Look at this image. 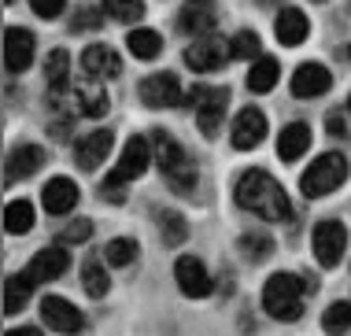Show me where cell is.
Segmentation results:
<instances>
[{
    "mask_svg": "<svg viewBox=\"0 0 351 336\" xmlns=\"http://www.w3.org/2000/svg\"><path fill=\"white\" fill-rule=\"evenodd\" d=\"M63 8H67V0H30V12L37 19H56L63 15Z\"/></svg>",
    "mask_w": 351,
    "mask_h": 336,
    "instance_id": "obj_38",
    "label": "cell"
},
{
    "mask_svg": "<svg viewBox=\"0 0 351 336\" xmlns=\"http://www.w3.org/2000/svg\"><path fill=\"white\" fill-rule=\"evenodd\" d=\"M182 56H185V67H189V71L211 74V71H222V67L230 63L233 45L226 41V37H218V34H207V37H196V41L189 45Z\"/></svg>",
    "mask_w": 351,
    "mask_h": 336,
    "instance_id": "obj_7",
    "label": "cell"
},
{
    "mask_svg": "<svg viewBox=\"0 0 351 336\" xmlns=\"http://www.w3.org/2000/svg\"><path fill=\"white\" fill-rule=\"evenodd\" d=\"M218 23V4L215 0H185L182 15H178V30L193 34V37H207Z\"/></svg>",
    "mask_w": 351,
    "mask_h": 336,
    "instance_id": "obj_15",
    "label": "cell"
},
{
    "mask_svg": "<svg viewBox=\"0 0 351 336\" xmlns=\"http://www.w3.org/2000/svg\"><path fill=\"white\" fill-rule=\"evenodd\" d=\"M41 318L52 333H63V336H74V333L85 329V318L78 314V307H74L71 300H63V296H45L41 300Z\"/></svg>",
    "mask_w": 351,
    "mask_h": 336,
    "instance_id": "obj_11",
    "label": "cell"
},
{
    "mask_svg": "<svg viewBox=\"0 0 351 336\" xmlns=\"http://www.w3.org/2000/svg\"><path fill=\"white\" fill-rule=\"evenodd\" d=\"M274 252V240L267 233H244L241 237V255L252 259V263H263V259H270Z\"/></svg>",
    "mask_w": 351,
    "mask_h": 336,
    "instance_id": "obj_34",
    "label": "cell"
},
{
    "mask_svg": "<svg viewBox=\"0 0 351 336\" xmlns=\"http://www.w3.org/2000/svg\"><path fill=\"white\" fill-rule=\"evenodd\" d=\"M67 74H71V56L67 48H52L45 60V78H49V93H67Z\"/></svg>",
    "mask_w": 351,
    "mask_h": 336,
    "instance_id": "obj_25",
    "label": "cell"
},
{
    "mask_svg": "<svg viewBox=\"0 0 351 336\" xmlns=\"http://www.w3.org/2000/svg\"><path fill=\"white\" fill-rule=\"evenodd\" d=\"M82 288L93 296V300H104V296H108L111 277H108V270H104L100 259H85L82 263Z\"/></svg>",
    "mask_w": 351,
    "mask_h": 336,
    "instance_id": "obj_28",
    "label": "cell"
},
{
    "mask_svg": "<svg viewBox=\"0 0 351 336\" xmlns=\"http://www.w3.org/2000/svg\"><path fill=\"white\" fill-rule=\"evenodd\" d=\"M30 292H34V285H30V277L26 274H12L4 281V314L12 318V314H19L26 303H30Z\"/></svg>",
    "mask_w": 351,
    "mask_h": 336,
    "instance_id": "obj_26",
    "label": "cell"
},
{
    "mask_svg": "<svg viewBox=\"0 0 351 336\" xmlns=\"http://www.w3.org/2000/svg\"><path fill=\"white\" fill-rule=\"evenodd\" d=\"M174 281H178V288H182L189 300H204V296H211V274H207V266L196 255L178 259L174 263Z\"/></svg>",
    "mask_w": 351,
    "mask_h": 336,
    "instance_id": "obj_13",
    "label": "cell"
},
{
    "mask_svg": "<svg viewBox=\"0 0 351 336\" xmlns=\"http://www.w3.org/2000/svg\"><path fill=\"white\" fill-rule=\"evenodd\" d=\"M237 204L252 215L267 218V222H285L292 218V204H289V192L278 185V178L267 174V170H244L241 181L233 189Z\"/></svg>",
    "mask_w": 351,
    "mask_h": 336,
    "instance_id": "obj_1",
    "label": "cell"
},
{
    "mask_svg": "<svg viewBox=\"0 0 351 336\" xmlns=\"http://www.w3.org/2000/svg\"><path fill=\"white\" fill-rule=\"evenodd\" d=\"M141 104H145V108H156V111L185 104V93H182L178 74L159 71V74H152V78H145V82H141Z\"/></svg>",
    "mask_w": 351,
    "mask_h": 336,
    "instance_id": "obj_9",
    "label": "cell"
},
{
    "mask_svg": "<svg viewBox=\"0 0 351 336\" xmlns=\"http://www.w3.org/2000/svg\"><path fill=\"white\" fill-rule=\"evenodd\" d=\"M82 74L85 78H119L122 74V60L111 45H89L82 48Z\"/></svg>",
    "mask_w": 351,
    "mask_h": 336,
    "instance_id": "obj_16",
    "label": "cell"
},
{
    "mask_svg": "<svg viewBox=\"0 0 351 336\" xmlns=\"http://www.w3.org/2000/svg\"><path fill=\"white\" fill-rule=\"evenodd\" d=\"M41 200H45V211L60 218V215H71L82 196H78V185H74L71 178H52V181H45Z\"/></svg>",
    "mask_w": 351,
    "mask_h": 336,
    "instance_id": "obj_18",
    "label": "cell"
},
{
    "mask_svg": "<svg viewBox=\"0 0 351 336\" xmlns=\"http://www.w3.org/2000/svg\"><path fill=\"white\" fill-rule=\"evenodd\" d=\"M329 85H333V74L322 63H300L296 71H292V93H296L300 100H315V96L329 93Z\"/></svg>",
    "mask_w": 351,
    "mask_h": 336,
    "instance_id": "obj_17",
    "label": "cell"
},
{
    "mask_svg": "<svg viewBox=\"0 0 351 336\" xmlns=\"http://www.w3.org/2000/svg\"><path fill=\"white\" fill-rule=\"evenodd\" d=\"M45 159H49V152H45L41 144H19V148L8 152V163H4L8 181H19V178L37 174V170L45 167Z\"/></svg>",
    "mask_w": 351,
    "mask_h": 336,
    "instance_id": "obj_19",
    "label": "cell"
},
{
    "mask_svg": "<svg viewBox=\"0 0 351 336\" xmlns=\"http://www.w3.org/2000/svg\"><path fill=\"white\" fill-rule=\"evenodd\" d=\"M126 45H130V52H134L137 60H156V56L163 52V37H159L156 30H148V26L130 30L126 34Z\"/></svg>",
    "mask_w": 351,
    "mask_h": 336,
    "instance_id": "obj_29",
    "label": "cell"
},
{
    "mask_svg": "<svg viewBox=\"0 0 351 336\" xmlns=\"http://www.w3.org/2000/svg\"><path fill=\"white\" fill-rule=\"evenodd\" d=\"M326 130L333 133L337 141H348V126H344V115H340V111H329V119H326Z\"/></svg>",
    "mask_w": 351,
    "mask_h": 336,
    "instance_id": "obj_39",
    "label": "cell"
},
{
    "mask_svg": "<svg viewBox=\"0 0 351 336\" xmlns=\"http://www.w3.org/2000/svg\"><path fill=\"white\" fill-rule=\"evenodd\" d=\"M104 26V12L100 8H78V12H74V23H71V30L74 34H93V30H100Z\"/></svg>",
    "mask_w": 351,
    "mask_h": 336,
    "instance_id": "obj_37",
    "label": "cell"
},
{
    "mask_svg": "<svg viewBox=\"0 0 351 336\" xmlns=\"http://www.w3.org/2000/svg\"><path fill=\"white\" fill-rule=\"evenodd\" d=\"M89 237H93V222H89V218H74V222H67V226L60 229V248L85 244Z\"/></svg>",
    "mask_w": 351,
    "mask_h": 336,
    "instance_id": "obj_36",
    "label": "cell"
},
{
    "mask_svg": "<svg viewBox=\"0 0 351 336\" xmlns=\"http://www.w3.org/2000/svg\"><path fill=\"white\" fill-rule=\"evenodd\" d=\"M34 204L30 200H12V204L4 207V229L12 237H23V233H30L34 229Z\"/></svg>",
    "mask_w": 351,
    "mask_h": 336,
    "instance_id": "obj_27",
    "label": "cell"
},
{
    "mask_svg": "<svg viewBox=\"0 0 351 336\" xmlns=\"http://www.w3.org/2000/svg\"><path fill=\"white\" fill-rule=\"evenodd\" d=\"M4 4H15V0H4Z\"/></svg>",
    "mask_w": 351,
    "mask_h": 336,
    "instance_id": "obj_42",
    "label": "cell"
},
{
    "mask_svg": "<svg viewBox=\"0 0 351 336\" xmlns=\"http://www.w3.org/2000/svg\"><path fill=\"white\" fill-rule=\"evenodd\" d=\"M259 4H281V0H259Z\"/></svg>",
    "mask_w": 351,
    "mask_h": 336,
    "instance_id": "obj_41",
    "label": "cell"
},
{
    "mask_svg": "<svg viewBox=\"0 0 351 336\" xmlns=\"http://www.w3.org/2000/svg\"><path fill=\"white\" fill-rule=\"evenodd\" d=\"M322 325H326L329 336H344V333L351 329V303H348V300L333 303L326 314H322Z\"/></svg>",
    "mask_w": 351,
    "mask_h": 336,
    "instance_id": "obj_32",
    "label": "cell"
},
{
    "mask_svg": "<svg viewBox=\"0 0 351 336\" xmlns=\"http://www.w3.org/2000/svg\"><path fill=\"white\" fill-rule=\"evenodd\" d=\"M307 148H311V126L307 122H289V126L278 133V159L281 163H296Z\"/></svg>",
    "mask_w": 351,
    "mask_h": 336,
    "instance_id": "obj_22",
    "label": "cell"
},
{
    "mask_svg": "<svg viewBox=\"0 0 351 336\" xmlns=\"http://www.w3.org/2000/svg\"><path fill=\"white\" fill-rule=\"evenodd\" d=\"M34 52H37V37L30 30H23V26H8L4 30V67H8V74L30 71Z\"/></svg>",
    "mask_w": 351,
    "mask_h": 336,
    "instance_id": "obj_10",
    "label": "cell"
},
{
    "mask_svg": "<svg viewBox=\"0 0 351 336\" xmlns=\"http://www.w3.org/2000/svg\"><path fill=\"white\" fill-rule=\"evenodd\" d=\"M156 222H159V237H163V244H167V248H178V244H185V237H189V226H185V218L178 215V211L163 207V211L156 215Z\"/></svg>",
    "mask_w": 351,
    "mask_h": 336,
    "instance_id": "obj_30",
    "label": "cell"
},
{
    "mask_svg": "<svg viewBox=\"0 0 351 336\" xmlns=\"http://www.w3.org/2000/svg\"><path fill=\"white\" fill-rule=\"evenodd\" d=\"M233 56L237 60H259V52H263V41H259V34H252V30H241V34H233Z\"/></svg>",
    "mask_w": 351,
    "mask_h": 336,
    "instance_id": "obj_35",
    "label": "cell"
},
{
    "mask_svg": "<svg viewBox=\"0 0 351 336\" xmlns=\"http://www.w3.org/2000/svg\"><path fill=\"white\" fill-rule=\"evenodd\" d=\"M348 111H351V100H348Z\"/></svg>",
    "mask_w": 351,
    "mask_h": 336,
    "instance_id": "obj_43",
    "label": "cell"
},
{
    "mask_svg": "<svg viewBox=\"0 0 351 336\" xmlns=\"http://www.w3.org/2000/svg\"><path fill=\"white\" fill-rule=\"evenodd\" d=\"M74 115H89V119H100L108 115V93H104L100 82H82L74 89Z\"/></svg>",
    "mask_w": 351,
    "mask_h": 336,
    "instance_id": "obj_23",
    "label": "cell"
},
{
    "mask_svg": "<svg viewBox=\"0 0 351 336\" xmlns=\"http://www.w3.org/2000/svg\"><path fill=\"white\" fill-rule=\"evenodd\" d=\"M267 115H263L259 108H244V111H237V119H233V130H230V137H233V148L237 152H252V148H259L263 137H267Z\"/></svg>",
    "mask_w": 351,
    "mask_h": 336,
    "instance_id": "obj_12",
    "label": "cell"
},
{
    "mask_svg": "<svg viewBox=\"0 0 351 336\" xmlns=\"http://www.w3.org/2000/svg\"><path fill=\"white\" fill-rule=\"evenodd\" d=\"M344 181H348V156H344V152H326V156H318L307 170H303L300 192L307 200H318V196L337 192Z\"/></svg>",
    "mask_w": 351,
    "mask_h": 336,
    "instance_id": "obj_5",
    "label": "cell"
},
{
    "mask_svg": "<svg viewBox=\"0 0 351 336\" xmlns=\"http://www.w3.org/2000/svg\"><path fill=\"white\" fill-rule=\"evenodd\" d=\"M185 104L196 111V126L204 137H218L226 122V108H230V89H215V85H196L193 93H185Z\"/></svg>",
    "mask_w": 351,
    "mask_h": 336,
    "instance_id": "obj_6",
    "label": "cell"
},
{
    "mask_svg": "<svg viewBox=\"0 0 351 336\" xmlns=\"http://www.w3.org/2000/svg\"><path fill=\"white\" fill-rule=\"evenodd\" d=\"M148 141H152V159H156V167L167 174L170 185H174L178 192H193L196 174H193V167H189L185 148L178 144V137H170L167 130H152Z\"/></svg>",
    "mask_w": 351,
    "mask_h": 336,
    "instance_id": "obj_4",
    "label": "cell"
},
{
    "mask_svg": "<svg viewBox=\"0 0 351 336\" xmlns=\"http://www.w3.org/2000/svg\"><path fill=\"white\" fill-rule=\"evenodd\" d=\"M278 78H281V63L274 60V56H259L248 71V89L252 93H270L274 85H278Z\"/></svg>",
    "mask_w": 351,
    "mask_h": 336,
    "instance_id": "obj_24",
    "label": "cell"
},
{
    "mask_svg": "<svg viewBox=\"0 0 351 336\" xmlns=\"http://www.w3.org/2000/svg\"><path fill=\"white\" fill-rule=\"evenodd\" d=\"M303 307H307V285H303V277L289 274V270L267 277V285H263V311L270 318L296 322L303 314Z\"/></svg>",
    "mask_w": 351,
    "mask_h": 336,
    "instance_id": "obj_2",
    "label": "cell"
},
{
    "mask_svg": "<svg viewBox=\"0 0 351 336\" xmlns=\"http://www.w3.org/2000/svg\"><path fill=\"white\" fill-rule=\"evenodd\" d=\"M104 259H108L111 266H130V263L137 259V240H130V237L108 240V248H104Z\"/></svg>",
    "mask_w": 351,
    "mask_h": 336,
    "instance_id": "obj_33",
    "label": "cell"
},
{
    "mask_svg": "<svg viewBox=\"0 0 351 336\" xmlns=\"http://www.w3.org/2000/svg\"><path fill=\"white\" fill-rule=\"evenodd\" d=\"M111 130H93L89 137H82L74 144V163H78V170H97L104 159H108L111 152Z\"/></svg>",
    "mask_w": 351,
    "mask_h": 336,
    "instance_id": "obj_20",
    "label": "cell"
},
{
    "mask_svg": "<svg viewBox=\"0 0 351 336\" xmlns=\"http://www.w3.org/2000/svg\"><path fill=\"white\" fill-rule=\"evenodd\" d=\"M274 34H278L281 45L296 48V45L307 41L311 23H307V15H303L300 8H281V12H278V23H274Z\"/></svg>",
    "mask_w": 351,
    "mask_h": 336,
    "instance_id": "obj_21",
    "label": "cell"
},
{
    "mask_svg": "<svg viewBox=\"0 0 351 336\" xmlns=\"http://www.w3.org/2000/svg\"><path fill=\"white\" fill-rule=\"evenodd\" d=\"M148 163H152V141H148V137H141V133H134V137L126 141V148H122V156H119V163H115V170H111V174L104 178L100 192H104V196H111V204H122V200H126L122 185L137 181V178L148 170Z\"/></svg>",
    "mask_w": 351,
    "mask_h": 336,
    "instance_id": "obj_3",
    "label": "cell"
},
{
    "mask_svg": "<svg viewBox=\"0 0 351 336\" xmlns=\"http://www.w3.org/2000/svg\"><path fill=\"white\" fill-rule=\"evenodd\" d=\"M8 336H41V329H34V325H19V329H8Z\"/></svg>",
    "mask_w": 351,
    "mask_h": 336,
    "instance_id": "obj_40",
    "label": "cell"
},
{
    "mask_svg": "<svg viewBox=\"0 0 351 336\" xmlns=\"http://www.w3.org/2000/svg\"><path fill=\"white\" fill-rule=\"evenodd\" d=\"M104 15L115 19V23H141L145 0H104Z\"/></svg>",
    "mask_w": 351,
    "mask_h": 336,
    "instance_id": "obj_31",
    "label": "cell"
},
{
    "mask_svg": "<svg viewBox=\"0 0 351 336\" xmlns=\"http://www.w3.org/2000/svg\"><path fill=\"white\" fill-rule=\"evenodd\" d=\"M311 248H315V259L326 270H333V266L344 259V248H348V229L344 222H337V218H326V222L315 226V237H311Z\"/></svg>",
    "mask_w": 351,
    "mask_h": 336,
    "instance_id": "obj_8",
    "label": "cell"
},
{
    "mask_svg": "<svg viewBox=\"0 0 351 336\" xmlns=\"http://www.w3.org/2000/svg\"><path fill=\"white\" fill-rule=\"evenodd\" d=\"M67 266H71L67 248H41L23 274L30 277V285H49V281H56V277L67 274Z\"/></svg>",
    "mask_w": 351,
    "mask_h": 336,
    "instance_id": "obj_14",
    "label": "cell"
}]
</instances>
